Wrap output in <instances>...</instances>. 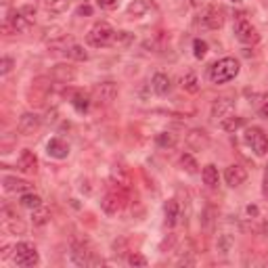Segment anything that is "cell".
Here are the masks:
<instances>
[{
    "label": "cell",
    "mask_w": 268,
    "mask_h": 268,
    "mask_svg": "<svg viewBox=\"0 0 268 268\" xmlns=\"http://www.w3.org/2000/svg\"><path fill=\"white\" fill-rule=\"evenodd\" d=\"M96 4L101 6V8H105V11H113V8H117V0H96Z\"/></svg>",
    "instance_id": "obj_38"
},
{
    "label": "cell",
    "mask_w": 268,
    "mask_h": 268,
    "mask_svg": "<svg viewBox=\"0 0 268 268\" xmlns=\"http://www.w3.org/2000/svg\"><path fill=\"white\" fill-rule=\"evenodd\" d=\"M264 191H268V166H266V170H264Z\"/></svg>",
    "instance_id": "obj_46"
},
{
    "label": "cell",
    "mask_w": 268,
    "mask_h": 268,
    "mask_svg": "<svg viewBox=\"0 0 268 268\" xmlns=\"http://www.w3.org/2000/svg\"><path fill=\"white\" fill-rule=\"evenodd\" d=\"M6 224H4V228H6V231L8 233H13V235H23L25 233V224L21 222V220H17V216H13V218H6Z\"/></svg>",
    "instance_id": "obj_33"
},
{
    "label": "cell",
    "mask_w": 268,
    "mask_h": 268,
    "mask_svg": "<svg viewBox=\"0 0 268 268\" xmlns=\"http://www.w3.org/2000/svg\"><path fill=\"white\" fill-rule=\"evenodd\" d=\"M46 8H48V13H53V15H63L69 8V0H48Z\"/></svg>",
    "instance_id": "obj_29"
},
{
    "label": "cell",
    "mask_w": 268,
    "mask_h": 268,
    "mask_svg": "<svg viewBox=\"0 0 268 268\" xmlns=\"http://www.w3.org/2000/svg\"><path fill=\"white\" fill-rule=\"evenodd\" d=\"M184 141L193 151H203V149H207V145H210V136H207L203 128H193V130H188V134L184 136Z\"/></svg>",
    "instance_id": "obj_10"
},
{
    "label": "cell",
    "mask_w": 268,
    "mask_h": 268,
    "mask_svg": "<svg viewBox=\"0 0 268 268\" xmlns=\"http://www.w3.org/2000/svg\"><path fill=\"white\" fill-rule=\"evenodd\" d=\"M78 15H80V17H84V15L90 17V15H92V6H90V4H82L80 8H78Z\"/></svg>",
    "instance_id": "obj_41"
},
{
    "label": "cell",
    "mask_w": 268,
    "mask_h": 268,
    "mask_svg": "<svg viewBox=\"0 0 268 268\" xmlns=\"http://www.w3.org/2000/svg\"><path fill=\"white\" fill-rule=\"evenodd\" d=\"M201 178H203V182L210 186V188L218 186V182H220V174H218V168H216L214 164H207V166L203 168V172H201Z\"/></svg>",
    "instance_id": "obj_21"
},
{
    "label": "cell",
    "mask_w": 268,
    "mask_h": 268,
    "mask_svg": "<svg viewBox=\"0 0 268 268\" xmlns=\"http://www.w3.org/2000/svg\"><path fill=\"white\" fill-rule=\"evenodd\" d=\"M239 69L241 65L235 57H224L210 67V80L212 84H226L239 76Z\"/></svg>",
    "instance_id": "obj_1"
},
{
    "label": "cell",
    "mask_w": 268,
    "mask_h": 268,
    "mask_svg": "<svg viewBox=\"0 0 268 268\" xmlns=\"http://www.w3.org/2000/svg\"><path fill=\"white\" fill-rule=\"evenodd\" d=\"M113 36H115V29L111 25H109L107 21H98L90 27L86 40L90 46H107V44L113 42Z\"/></svg>",
    "instance_id": "obj_2"
},
{
    "label": "cell",
    "mask_w": 268,
    "mask_h": 268,
    "mask_svg": "<svg viewBox=\"0 0 268 268\" xmlns=\"http://www.w3.org/2000/svg\"><path fill=\"white\" fill-rule=\"evenodd\" d=\"M72 262L78 266H96L103 264V260L94 258V252H90L84 243H74L72 247Z\"/></svg>",
    "instance_id": "obj_6"
},
{
    "label": "cell",
    "mask_w": 268,
    "mask_h": 268,
    "mask_svg": "<svg viewBox=\"0 0 268 268\" xmlns=\"http://www.w3.org/2000/svg\"><path fill=\"white\" fill-rule=\"evenodd\" d=\"M264 4H268V0H264Z\"/></svg>",
    "instance_id": "obj_47"
},
{
    "label": "cell",
    "mask_w": 268,
    "mask_h": 268,
    "mask_svg": "<svg viewBox=\"0 0 268 268\" xmlns=\"http://www.w3.org/2000/svg\"><path fill=\"white\" fill-rule=\"evenodd\" d=\"M63 38H67L63 27L55 25V27H46V29H44V40H46L48 44H51V42H57V40H63Z\"/></svg>",
    "instance_id": "obj_28"
},
{
    "label": "cell",
    "mask_w": 268,
    "mask_h": 268,
    "mask_svg": "<svg viewBox=\"0 0 268 268\" xmlns=\"http://www.w3.org/2000/svg\"><path fill=\"white\" fill-rule=\"evenodd\" d=\"M243 126H245V120L241 115H226L222 120V130L224 132H237Z\"/></svg>",
    "instance_id": "obj_22"
},
{
    "label": "cell",
    "mask_w": 268,
    "mask_h": 268,
    "mask_svg": "<svg viewBox=\"0 0 268 268\" xmlns=\"http://www.w3.org/2000/svg\"><path fill=\"white\" fill-rule=\"evenodd\" d=\"M48 220H51V210H48V207L40 205V207H36V210H32V222H34V226H44Z\"/></svg>",
    "instance_id": "obj_24"
},
{
    "label": "cell",
    "mask_w": 268,
    "mask_h": 268,
    "mask_svg": "<svg viewBox=\"0 0 268 268\" xmlns=\"http://www.w3.org/2000/svg\"><path fill=\"white\" fill-rule=\"evenodd\" d=\"M155 143L157 147H162V149H172L176 145V134L172 132H160L155 136Z\"/></svg>",
    "instance_id": "obj_30"
},
{
    "label": "cell",
    "mask_w": 268,
    "mask_h": 268,
    "mask_svg": "<svg viewBox=\"0 0 268 268\" xmlns=\"http://www.w3.org/2000/svg\"><path fill=\"white\" fill-rule=\"evenodd\" d=\"M15 262H17V266H21V268H32V266H36L38 262H40V256H38L36 247L32 243L21 241V243L15 245Z\"/></svg>",
    "instance_id": "obj_4"
},
{
    "label": "cell",
    "mask_w": 268,
    "mask_h": 268,
    "mask_svg": "<svg viewBox=\"0 0 268 268\" xmlns=\"http://www.w3.org/2000/svg\"><path fill=\"white\" fill-rule=\"evenodd\" d=\"M203 23L210 27V29L222 27V23H224V11H222V8H218V6H210L205 11V15H203Z\"/></svg>",
    "instance_id": "obj_16"
},
{
    "label": "cell",
    "mask_w": 268,
    "mask_h": 268,
    "mask_svg": "<svg viewBox=\"0 0 268 268\" xmlns=\"http://www.w3.org/2000/svg\"><path fill=\"white\" fill-rule=\"evenodd\" d=\"M19 203H21L23 207H27V210H36V207H40V205H42V197H40V195H36V193H32V191H27V193L21 195Z\"/></svg>",
    "instance_id": "obj_25"
},
{
    "label": "cell",
    "mask_w": 268,
    "mask_h": 268,
    "mask_svg": "<svg viewBox=\"0 0 268 268\" xmlns=\"http://www.w3.org/2000/svg\"><path fill=\"white\" fill-rule=\"evenodd\" d=\"M132 40H134V38H132L130 32H115V36H113V44H115V46H120V48L130 46Z\"/></svg>",
    "instance_id": "obj_34"
},
{
    "label": "cell",
    "mask_w": 268,
    "mask_h": 268,
    "mask_svg": "<svg viewBox=\"0 0 268 268\" xmlns=\"http://www.w3.org/2000/svg\"><path fill=\"white\" fill-rule=\"evenodd\" d=\"M180 86H182L184 92L195 94L197 90H199V80H197L195 74H184V76L180 78Z\"/></svg>",
    "instance_id": "obj_26"
},
{
    "label": "cell",
    "mask_w": 268,
    "mask_h": 268,
    "mask_svg": "<svg viewBox=\"0 0 268 268\" xmlns=\"http://www.w3.org/2000/svg\"><path fill=\"white\" fill-rule=\"evenodd\" d=\"M19 170L25 174H34L38 170V157L34 151H29V149L21 151V155H19Z\"/></svg>",
    "instance_id": "obj_14"
},
{
    "label": "cell",
    "mask_w": 268,
    "mask_h": 268,
    "mask_svg": "<svg viewBox=\"0 0 268 268\" xmlns=\"http://www.w3.org/2000/svg\"><path fill=\"white\" fill-rule=\"evenodd\" d=\"M19 13H21V15H25L27 19H32V17L36 15V6H34V4H25V6H21V8H19Z\"/></svg>",
    "instance_id": "obj_40"
},
{
    "label": "cell",
    "mask_w": 268,
    "mask_h": 268,
    "mask_svg": "<svg viewBox=\"0 0 268 268\" xmlns=\"http://www.w3.org/2000/svg\"><path fill=\"white\" fill-rule=\"evenodd\" d=\"M6 21L15 27V32H17V34H27L29 29H32V21H29V19H27L25 15H21L19 11H15V13L8 15Z\"/></svg>",
    "instance_id": "obj_17"
},
{
    "label": "cell",
    "mask_w": 268,
    "mask_h": 268,
    "mask_svg": "<svg viewBox=\"0 0 268 268\" xmlns=\"http://www.w3.org/2000/svg\"><path fill=\"white\" fill-rule=\"evenodd\" d=\"M235 109V98L233 96H228V94H224V96H218L216 101L212 103V117L214 120H224L226 115H231V111Z\"/></svg>",
    "instance_id": "obj_8"
},
{
    "label": "cell",
    "mask_w": 268,
    "mask_h": 268,
    "mask_svg": "<svg viewBox=\"0 0 268 268\" xmlns=\"http://www.w3.org/2000/svg\"><path fill=\"white\" fill-rule=\"evenodd\" d=\"M260 115H262V117H266V120H268V103H264V105L260 107Z\"/></svg>",
    "instance_id": "obj_45"
},
{
    "label": "cell",
    "mask_w": 268,
    "mask_h": 268,
    "mask_svg": "<svg viewBox=\"0 0 268 268\" xmlns=\"http://www.w3.org/2000/svg\"><path fill=\"white\" fill-rule=\"evenodd\" d=\"M245 212L250 214V216H258V207H256V205H247V207H245Z\"/></svg>",
    "instance_id": "obj_44"
},
{
    "label": "cell",
    "mask_w": 268,
    "mask_h": 268,
    "mask_svg": "<svg viewBox=\"0 0 268 268\" xmlns=\"http://www.w3.org/2000/svg\"><path fill=\"white\" fill-rule=\"evenodd\" d=\"M2 34H4V36H13V34H17V32H15V27H13L11 23L4 21V23H2Z\"/></svg>",
    "instance_id": "obj_42"
},
{
    "label": "cell",
    "mask_w": 268,
    "mask_h": 268,
    "mask_svg": "<svg viewBox=\"0 0 268 268\" xmlns=\"http://www.w3.org/2000/svg\"><path fill=\"white\" fill-rule=\"evenodd\" d=\"M11 69H13V59L11 57H4L2 59V63H0V74H8V72H11Z\"/></svg>",
    "instance_id": "obj_39"
},
{
    "label": "cell",
    "mask_w": 268,
    "mask_h": 268,
    "mask_svg": "<svg viewBox=\"0 0 268 268\" xmlns=\"http://www.w3.org/2000/svg\"><path fill=\"white\" fill-rule=\"evenodd\" d=\"M231 247H233V239H231L228 235H222L220 239H218V250H220L222 254H226L228 250H231Z\"/></svg>",
    "instance_id": "obj_37"
},
{
    "label": "cell",
    "mask_w": 268,
    "mask_h": 268,
    "mask_svg": "<svg viewBox=\"0 0 268 268\" xmlns=\"http://www.w3.org/2000/svg\"><path fill=\"white\" fill-rule=\"evenodd\" d=\"M193 55H195V59H203L207 55V42L201 40V38L193 40Z\"/></svg>",
    "instance_id": "obj_35"
},
{
    "label": "cell",
    "mask_w": 268,
    "mask_h": 268,
    "mask_svg": "<svg viewBox=\"0 0 268 268\" xmlns=\"http://www.w3.org/2000/svg\"><path fill=\"white\" fill-rule=\"evenodd\" d=\"M224 180H226L228 186H233V188L241 186V184L247 180V170H245L243 166H239V164L228 166L226 170H224Z\"/></svg>",
    "instance_id": "obj_11"
},
{
    "label": "cell",
    "mask_w": 268,
    "mask_h": 268,
    "mask_svg": "<svg viewBox=\"0 0 268 268\" xmlns=\"http://www.w3.org/2000/svg\"><path fill=\"white\" fill-rule=\"evenodd\" d=\"M92 94H94L96 101H101V103H113L115 98H117V84L111 82V80L101 82V84L94 86Z\"/></svg>",
    "instance_id": "obj_9"
},
{
    "label": "cell",
    "mask_w": 268,
    "mask_h": 268,
    "mask_svg": "<svg viewBox=\"0 0 268 268\" xmlns=\"http://www.w3.org/2000/svg\"><path fill=\"white\" fill-rule=\"evenodd\" d=\"M46 153L55 157V160H65L69 155V145L63 141V138H51L46 143Z\"/></svg>",
    "instance_id": "obj_13"
},
{
    "label": "cell",
    "mask_w": 268,
    "mask_h": 268,
    "mask_svg": "<svg viewBox=\"0 0 268 268\" xmlns=\"http://www.w3.org/2000/svg\"><path fill=\"white\" fill-rule=\"evenodd\" d=\"M67 55H69V59H74V61H88V53L84 51V46H80V44H72V46H69Z\"/></svg>",
    "instance_id": "obj_31"
},
{
    "label": "cell",
    "mask_w": 268,
    "mask_h": 268,
    "mask_svg": "<svg viewBox=\"0 0 268 268\" xmlns=\"http://www.w3.org/2000/svg\"><path fill=\"white\" fill-rule=\"evenodd\" d=\"M245 143L252 147V151L256 155H266L268 153V136L264 134L262 128H247V132H245Z\"/></svg>",
    "instance_id": "obj_5"
},
{
    "label": "cell",
    "mask_w": 268,
    "mask_h": 268,
    "mask_svg": "<svg viewBox=\"0 0 268 268\" xmlns=\"http://www.w3.org/2000/svg\"><path fill=\"white\" fill-rule=\"evenodd\" d=\"M42 126V117L38 113H23L19 117V124H17V130L21 132L23 136H32L38 132V128Z\"/></svg>",
    "instance_id": "obj_7"
},
{
    "label": "cell",
    "mask_w": 268,
    "mask_h": 268,
    "mask_svg": "<svg viewBox=\"0 0 268 268\" xmlns=\"http://www.w3.org/2000/svg\"><path fill=\"white\" fill-rule=\"evenodd\" d=\"M2 184H4V188L8 193H27V191H32V184H29L27 180H23V178H17V176H4Z\"/></svg>",
    "instance_id": "obj_15"
},
{
    "label": "cell",
    "mask_w": 268,
    "mask_h": 268,
    "mask_svg": "<svg viewBox=\"0 0 268 268\" xmlns=\"http://www.w3.org/2000/svg\"><path fill=\"white\" fill-rule=\"evenodd\" d=\"M266 197H268V191H266Z\"/></svg>",
    "instance_id": "obj_48"
},
{
    "label": "cell",
    "mask_w": 268,
    "mask_h": 268,
    "mask_svg": "<svg viewBox=\"0 0 268 268\" xmlns=\"http://www.w3.org/2000/svg\"><path fill=\"white\" fill-rule=\"evenodd\" d=\"M101 207H103V212L109 214V216H113L120 212V207H122V199L117 197V193H109L105 195V199L101 201Z\"/></svg>",
    "instance_id": "obj_19"
},
{
    "label": "cell",
    "mask_w": 268,
    "mask_h": 268,
    "mask_svg": "<svg viewBox=\"0 0 268 268\" xmlns=\"http://www.w3.org/2000/svg\"><path fill=\"white\" fill-rule=\"evenodd\" d=\"M180 166H182V170H186L188 174H195L197 172V162H195V157L191 153H182L180 155Z\"/></svg>",
    "instance_id": "obj_32"
},
{
    "label": "cell",
    "mask_w": 268,
    "mask_h": 268,
    "mask_svg": "<svg viewBox=\"0 0 268 268\" xmlns=\"http://www.w3.org/2000/svg\"><path fill=\"white\" fill-rule=\"evenodd\" d=\"M151 84H153L155 94H160V96H166L168 92L172 90V82H170V78H168L166 74H155Z\"/></svg>",
    "instance_id": "obj_18"
},
{
    "label": "cell",
    "mask_w": 268,
    "mask_h": 268,
    "mask_svg": "<svg viewBox=\"0 0 268 268\" xmlns=\"http://www.w3.org/2000/svg\"><path fill=\"white\" fill-rule=\"evenodd\" d=\"M51 76H53V80L57 82H63V84H69V82H74L76 80V69L72 65H67V63H59L51 69Z\"/></svg>",
    "instance_id": "obj_12"
},
{
    "label": "cell",
    "mask_w": 268,
    "mask_h": 268,
    "mask_svg": "<svg viewBox=\"0 0 268 268\" xmlns=\"http://www.w3.org/2000/svg\"><path fill=\"white\" fill-rule=\"evenodd\" d=\"M149 8H151V2H149V0H134V2L128 6V15H130L132 19H138V17H143Z\"/></svg>",
    "instance_id": "obj_23"
},
{
    "label": "cell",
    "mask_w": 268,
    "mask_h": 268,
    "mask_svg": "<svg viewBox=\"0 0 268 268\" xmlns=\"http://www.w3.org/2000/svg\"><path fill=\"white\" fill-rule=\"evenodd\" d=\"M235 36H237V40L243 42V44H256L258 40H260L258 29L252 25V21L245 15H237V19H235Z\"/></svg>",
    "instance_id": "obj_3"
},
{
    "label": "cell",
    "mask_w": 268,
    "mask_h": 268,
    "mask_svg": "<svg viewBox=\"0 0 268 268\" xmlns=\"http://www.w3.org/2000/svg\"><path fill=\"white\" fill-rule=\"evenodd\" d=\"M72 105L76 107V111H78V113H86V111H88V107H90V98H88V94H84V92H74V96H72Z\"/></svg>",
    "instance_id": "obj_27"
},
{
    "label": "cell",
    "mask_w": 268,
    "mask_h": 268,
    "mask_svg": "<svg viewBox=\"0 0 268 268\" xmlns=\"http://www.w3.org/2000/svg\"><path fill=\"white\" fill-rule=\"evenodd\" d=\"M11 250H15V247H11V245H2V252H0V258H2V260H6V258L11 256Z\"/></svg>",
    "instance_id": "obj_43"
},
{
    "label": "cell",
    "mask_w": 268,
    "mask_h": 268,
    "mask_svg": "<svg viewBox=\"0 0 268 268\" xmlns=\"http://www.w3.org/2000/svg\"><path fill=\"white\" fill-rule=\"evenodd\" d=\"M178 214H180V207H178L176 199H168V203L164 205V216H166V224L174 226L178 222Z\"/></svg>",
    "instance_id": "obj_20"
},
{
    "label": "cell",
    "mask_w": 268,
    "mask_h": 268,
    "mask_svg": "<svg viewBox=\"0 0 268 268\" xmlns=\"http://www.w3.org/2000/svg\"><path fill=\"white\" fill-rule=\"evenodd\" d=\"M128 264L134 266V268H145L149 262H147V258L143 254H132L130 258H128Z\"/></svg>",
    "instance_id": "obj_36"
}]
</instances>
